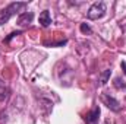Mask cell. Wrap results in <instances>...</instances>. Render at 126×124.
I'll use <instances>...</instances> for the list:
<instances>
[{
  "label": "cell",
  "instance_id": "1",
  "mask_svg": "<svg viewBox=\"0 0 126 124\" xmlns=\"http://www.w3.org/2000/svg\"><path fill=\"white\" fill-rule=\"evenodd\" d=\"M28 6V3L27 1H13V3H10V4H7L4 9H1L0 10V26L3 25V24H6V22H9V19L12 18V16H15L16 13H19L24 7H27Z\"/></svg>",
  "mask_w": 126,
  "mask_h": 124
},
{
  "label": "cell",
  "instance_id": "2",
  "mask_svg": "<svg viewBox=\"0 0 126 124\" xmlns=\"http://www.w3.org/2000/svg\"><path fill=\"white\" fill-rule=\"evenodd\" d=\"M104 15H106V4L103 1H97L88 9V18L93 19V21L103 18Z\"/></svg>",
  "mask_w": 126,
  "mask_h": 124
},
{
  "label": "cell",
  "instance_id": "3",
  "mask_svg": "<svg viewBox=\"0 0 126 124\" xmlns=\"http://www.w3.org/2000/svg\"><path fill=\"white\" fill-rule=\"evenodd\" d=\"M101 102H103L109 110H111V111H114V112H119L120 108H122L120 102H119L116 98L110 96L109 93H103V95H101Z\"/></svg>",
  "mask_w": 126,
  "mask_h": 124
},
{
  "label": "cell",
  "instance_id": "4",
  "mask_svg": "<svg viewBox=\"0 0 126 124\" xmlns=\"http://www.w3.org/2000/svg\"><path fill=\"white\" fill-rule=\"evenodd\" d=\"M100 114H101V110H100V107H94V108H93L90 112H87V114H85L84 120H85V123H87V124H97Z\"/></svg>",
  "mask_w": 126,
  "mask_h": 124
},
{
  "label": "cell",
  "instance_id": "5",
  "mask_svg": "<svg viewBox=\"0 0 126 124\" xmlns=\"http://www.w3.org/2000/svg\"><path fill=\"white\" fill-rule=\"evenodd\" d=\"M32 19H34V13L32 12H25V13H21L18 16V21L16 22H18L19 26H28L32 22Z\"/></svg>",
  "mask_w": 126,
  "mask_h": 124
},
{
  "label": "cell",
  "instance_id": "6",
  "mask_svg": "<svg viewBox=\"0 0 126 124\" xmlns=\"http://www.w3.org/2000/svg\"><path fill=\"white\" fill-rule=\"evenodd\" d=\"M38 21H40V24H41V26H44V28H47L50 24H51V18H50V12L48 10H43L41 13H40V18H38Z\"/></svg>",
  "mask_w": 126,
  "mask_h": 124
},
{
  "label": "cell",
  "instance_id": "7",
  "mask_svg": "<svg viewBox=\"0 0 126 124\" xmlns=\"http://www.w3.org/2000/svg\"><path fill=\"white\" fill-rule=\"evenodd\" d=\"M110 76H111V70H110V69H106V70H103V72L100 73V76H98V85H100V86L106 85V83L109 82Z\"/></svg>",
  "mask_w": 126,
  "mask_h": 124
},
{
  "label": "cell",
  "instance_id": "8",
  "mask_svg": "<svg viewBox=\"0 0 126 124\" xmlns=\"http://www.w3.org/2000/svg\"><path fill=\"white\" fill-rule=\"evenodd\" d=\"M113 85H114V88L116 89H126V83L123 79H120V77H116L114 79V82H113Z\"/></svg>",
  "mask_w": 126,
  "mask_h": 124
},
{
  "label": "cell",
  "instance_id": "9",
  "mask_svg": "<svg viewBox=\"0 0 126 124\" xmlns=\"http://www.w3.org/2000/svg\"><path fill=\"white\" fill-rule=\"evenodd\" d=\"M81 32L82 34H93V29L90 28V25H87V24H81Z\"/></svg>",
  "mask_w": 126,
  "mask_h": 124
},
{
  "label": "cell",
  "instance_id": "10",
  "mask_svg": "<svg viewBox=\"0 0 126 124\" xmlns=\"http://www.w3.org/2000/svg\"><path fill=\"white\" fill-rule=\"evenodd\" d=\"M21 34H22L21 31H15V32H12V34H9V37H7V38H4V42H10V39H12V38L18 37V35H21Z\"/></svg>",
  "mask_w": 126,
  "mask_h": 124
},
{
  "label": "cell",
  "instance_id": "11",
  "mask_svg": "<svg viewBox=\"0 0 126 124\" xmlns=\"http://www.w3.org/2000/svg\"><path fill=\"white\" fill-rule=\"evenodd\" d=\"M120 66H122V70H123V73L126 74V62H122V63H120Z\"/></svg>",
  "mask_w": 126,
  "mask_h": 124
}]
</instances>
